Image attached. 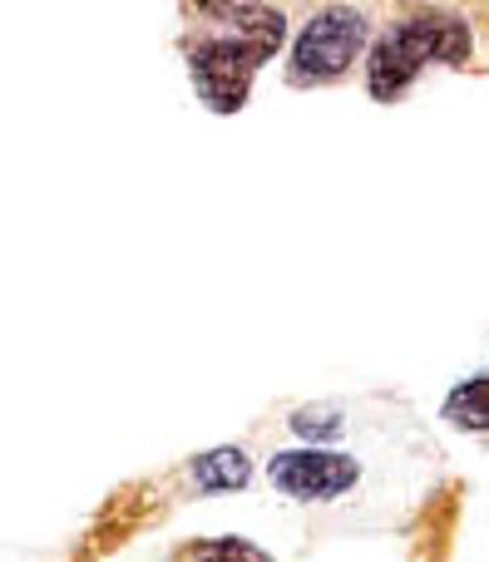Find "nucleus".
I'll return each instance as SVG.
<instances>
[{
    "label": "nucleus",
    "mask_w": 489,
    "mask_h": 562,
    "mask_svg": "<svg viewBox=\"0 0 489 562\" xmlns=\"http://www.w3.org/2000/svg\"><path fill=\"white\" fill-rule=\"evenodd\" d=\"M366 45V20L356 15V10L346 5H332L322 10V15H312V25L302 30V40H297V79L302 85H312V79H336L346 75V69L356 65V55H362Z\"/></svg>",
    "instance_id": "3"
},
{
    "label": "nucleus",
    "mask_w": 489,
    "mask_h": 562,
    "mask_svg": "<svg viewBox=\"0 0 489 562\" xmlns=\"http://www.w3.org/2000/svg\"><path fill=\"white\" fill-rule=\"evenodd\" d=\"M287 35V20L277 10H257L243 5L227 15V30L198 40L188 65H193V85L218 114H233L243 109L247 89H253V75L277 55Z\"/></svg>",
    "instance_id": "1"
},
{
    "label": "nucleus",
    "mask_w": 489,
    "mask_h": 562,
    "mask_svg": "<svg viewBox=\"0 0 489 562\" xmlns=\"http://www.w3.org/2000/svg\"><path fill=\"white\" fill-rule=\"evenodd\" d=\"M273 484L292 498H336L342 488L356 484V464L326 449H302V454L273 459Z\"/></svg>",
    "instance_id": "4"
},
{
    "label": "nucleus",
    "mask_w": 489,
    "mask_h": 562,
    "mask_svg": "<svg viewBox=\"0 0 489 562\" xmlns=\"http://www.w3.org/2000/svg\"><path fill=\"white\" fill-rule=\"evenodd\" d=\"M445 419H455V425H465V429H489V375L455 390V395L445 400Z\"/></svg>",
    "instance_id": "6"
},
{
    "label": "nucleus",
    "mask_w": 489,
    "mask_h": 562,
    "mask_svg": "<svg viewBox=\"0 0 489 562\" xmlns=\"http://www.w3.org/2000/svg\"><path fill=\"white\" fill-rule=\"evenodd\" d=\"M193 479H198V488H208V494H218V488H243L247 484V454L243 449H213V454H203L193 464Z\"/></svg>",
    "instance_id": "5"
},
{
    "label": "nucleus",
    "mask_w": 489,
    "mask_h": 562,
    "mask_svg": "<svg viewBox=\"0 0 489 562\" xmlns=\"http://www.w3.org/2000/svg\"><path fill=\"white\" fill-rule=\"evenodd\" d=\"M470 55V35L460 20L451 15H421L396 25L391 35L376 45L371 55V94L376 99H396L401 89H411V79L425 65H460Z\"/></svg>",
    "instance_id": "2"
},
{
    "label": "nucleus",
    "mask_w": 489,
    "mask_h": 562,
    "mask_svg": "<svg viewBox=\"0 0 489 562\" xmlns=\"http://www.w3.org/2000/svg\"><path fill=\"white\" fill-rule=\"evenodd\" d=\"M203 10H213V15H233V10H243V5H253V0H198Z\"/></svg>",
    "instance_id": "7"
}]
</instances>
